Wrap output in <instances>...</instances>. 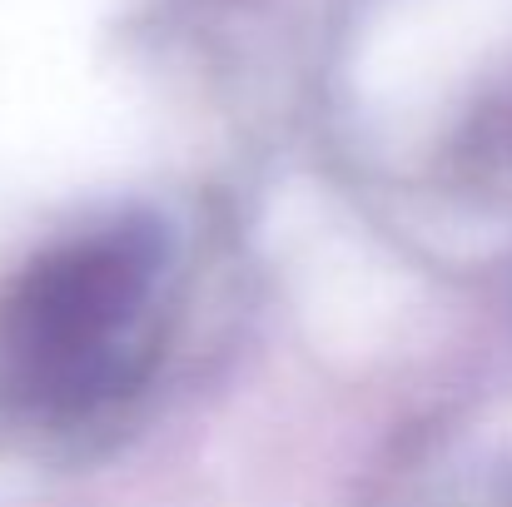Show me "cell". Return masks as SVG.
<instances>
[{"instance_id":"1","label":"cell","mask_w":512,"mask_h":507,"mask_svg":"<svg viewBox=\"0 0 512 507\" xmlns=\"http://www.w3.org/2000/svg\"><path fill=\"white\" fill-rule=\"evenodd\" d=\"M165 239L145 219L85 229L40 254L0 304L5 388L40 413H85L130 373L160 294Z\"/></svg>"}]
</instances>
